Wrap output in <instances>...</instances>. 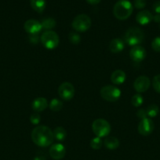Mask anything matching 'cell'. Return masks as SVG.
Masks as SVG:
<instances>
[{"mask_svg":"<svg viewBox=\"0 0 160 160\" xmlns=\"http://www.w3.org/2000/svg\"><path fill=\"white\" fill-rule=\"evenodd\" d=\"M133 10V5L128 0H119L113 8L114 16L120 20H124L130 17Z\"/></svg>","mask_w":160,"mask_h":160,"instance_id":"7a4b0ae2","label":"cell"},{"mask_svg":"<svg viewBox=\"0 0 160 160\" xmlns=\"http://www.w3.org/2000/svg\"><path fill=\"white\" fill-rule=\"evenodd\" d=\"M125 48L124 42L120 38H115L110 42L109 49L111 52L118 53L122 52Z\"/></svg>","mask_w":160,"mask_h":160,"instance_id":"2e32d148","label":"cell"},{"mask_svg":"<svg viewBox=\"0 0 160 160\" xmlns=\"http://www.w3.org/2000/svg\"><path fill=\"white\" fill-rule=\"evenodd\" d=\"M125 72L121 70H116L111 73V81L114 84H122L125 81Z\"/></svg>","mask_w":160,"mask_h":160,"instance_id":"e0dca14e","label":"cell"},{"mask_svg":"<svg viewBox=\"0 0 160 160\" xmlns=\"http://www.w3.org/2000/svg\"><path fill=\"white\" fill-rule=\"evenodd\" d=\"M153 20V15L148 10H142L136 16V20L139 24L147 25Z\"/></svg>","mask_w":160,"mask_h":160,"instance_id":"5bb4252c","label":"cell"},{"mask_svg":"<svg viewBox=\"0 0 160 160\" xmlns=\"http://www.w3.org/2000/svg\"><path fill=\"white\" fill-rule=\"evenodd\" d=\"M91 19L86 14H79L74 18L72 21V28L78 32H85L91 27Z\"/></svg>","mask_w":160,"mask_h":160,"instance_id":"8992f818","label":"cell"},{"mask_svg":"<svg viewBox=\"0 0 160 160\" xmlns=\"http://www.w3.org/2000/svg\"><path fill=\"white\" fill-rule=\"evenodd\" d=\"M30 121L32 124L34 125H38L41 121V117L39 114V112H33L32 114L30 117Z\"/></svg>","mask_w":160,"mask_h":160,"instance_id":"83f0119b","label":"cell"},{"mask_svg":"<svg viewBox=\"0 0 160 160\" xmlns=\"http://www.w3.org/2000/svg\"><path fill=\"white\" fill-rule=\"evenodd\" d=\"M136 116H137L138 118L141 119V120L147 118V112H146V109H139V110L137 111V112H136Z\"/></svg>","mask_w":160,"mask_h":160,"instance_id":"1f68e13d","label":"cell"},{"mask_svg":"<svg viewBox=\"0 0 160 160\" xmlns=\"http://www.w3.org/2000/svg\"><path fill=\"white\" fill-rule=\"evenodd\" d=\"M146 6V0H135L134 6L138 9H144Z\"/></svg>","mask_w":160,"mask_h":160,"instance_id":"4dcf8cb0","label":"cell"},{"mask_svg":"<svg viewBox=\"0 0 160 160\" xmlns=\"http://www.w3.org/2000/svg\"><path fill=\"white\" fill-rule=\"evenodd\" d=\"M144 34L142 30L138 28H131L128 29L125 34V42L130 46H136L142 43Z\"/></svg>","mask_w":160,"mask_h":160,"instance_id":"3957f363","label":"cell"},{"mask_svg":"<svg viewBox=\"0 0 160 160\" xmlns=\"http://www.w3.org/2000/svg\"><path fill=\"white\" fill-rule=\"evenodd\" d=\"M153 20L156 23H160V14H156V15L153 16Z\"/></svg>","mask_w":160,"mask_h":160,"instance_id":"d590c367","label":"cell"},{"mask_svg":"<svg viewBox=\"0 0 160 160\" xmlns=\"http://www.w3.org/2000/svg\"><path fill=\"white\" fill-rule=\"evenodd\" d=\"M30 4L32 9L38 12H42L45 8V0H30Z\"/></svg>","mask_w":160,"mask_h":160,"instance_id":"d6986e66","label":"cell"},{"mask_svg":"<svg viewBox=\"0 0 160 160\" xmlns=\"http://www.w3.org/2000/svg\"><path fill=\"white\" fill-rule=\"evenodd\" d=\"M40 41L42 45L47 49H54L58 46L60 38L58 34L55 31H45L42 33L40 37Z\"/></svg>","mask_w":160,"mask_h":160,"instance_id":"5b68a950","label":"cell"},{"mask_svg":"<svg viewBox=\"0 0 160 160\" xmlns=\"http://www.w3.org/2000/svg\"><path fill=\"white\" fill-rule=\"evenodd\" d=\"M146 112H147V117H149L150 118H154V117H155L158 114L159 108H158V106L157 105L152 104L149 106H147V109H146Z\"/></svg>","mask_w":160,"mask_h":160,"instance_id":"603a6c76","label":"cell"},{"mask_svg":"<svg viewBox=\"0 0 160 160\" xmlns=\"http://www.w3.org/2000/svg\"><path fill=\"white\" fill-rule=\"evenodd\" d=\"M53 132V136L54 138H56L57 141H64L67 137V131H65L64 128L62 127H57L54 129Z\"/></svg>","mask_w":160,"mask_h":160,"instance_id":"ffe728a7","label":"cell"},{"mask_svg":"<svg viewBox=\"0 0 160 160\" xmlns=\"http://www.w3.org/2000/svg\"><path fill=\"white\" fill-rule=\"evenodd\" d=\"M69 41L72 42L74 45H78V43L81 41V38H80V35L76 32H74V31H72V32L69 34L68 36Z\"/></svg>","mask_w":160,"mask_h":160,"instance_id":"484cf974","label":"cell"},{"mask_svg":"<svg viewBox=\"0 0 160 160\" xmlns=\"http://www.w3.org/2000/svg\"><path fill=\"white\" fill-rule=\"evenodd\" d=\"M28 40L31 42V44H38L40 41V38L39 37V34H29V37H28Z\"/></svg>","mask_w":160,"mask_h":160,"instance_id":"f546056e","label":"cell"},{"mask_svg":"<svg viewBox=\"0 0 160 160\" xmlns=\"http://www.w3.org/2000/svg\"><path fill=\"white\" fill-rule=\"evenodd\" d=\"M146 52L145 49L144 47L140 46V45H136V46H133L131 48L130 52V57L133 62H141L145 59Z\"/></svg>","mask_w":160,"mask_h":160,"instance_id":"8fae6325","label":"cell"},{"mask_svg":"<svg viewBox=\"0 0 160 160\" xmlns=\"http://www.w3.org/2000/svg\"><path fill=\"white\" fill-rule=\"evenodd\" d=\"M152 9L156 12V14H160V1H156L154 2Z\"/></svg>","mask_w":160,"mask_h":160,"instance_id":"d6a6232c","label":"cell"},{"mask_svg":"<svg viewBox=\"0 0 160 160\" xmlns=\"http://www.w3.org/2000/svg\"><path fill=\"white\" fill-rule=\"evenodd\" d=\"M103 145V142L98 137H96L90 141V147L94 150L100 149Z\"/></svg>","mask_w":160,"mask_h":160,"instance_id":"d4e9b609","label":"cell"},{"mask_svg":"<svg viewBox=\"0 0 160 160\" xmlns=\"http://www.w3.org/2000/svg\"><path fill=\"white\" fill-rule=\"evenodd\" d=\"M144 102V98L141 94H136L131 98V103L134 107H139Z\"/></svg>","mask_w":160,"mask_h":160,"instance_id":"cb8c5ba5","label":"cell"},{"mask_svg":"<svg viewBox=\"0 0 160 160\" xmlns=\"http://www.w3.org/2000/svg\"><path fill=\"white\" fill-rule=\"evenodd\" d=\"M100 95L108 102H116L121 96V91L114 85H106L100 89Z\"/></svg>","mask_w":160,"mask_h":160,"instance_id":"52a82bcc","label":"cell"},{"mask_svg":"<svg viewBox=\"0 0 160 160\" xmlns=\"http://www.w3.org/2000/svg\"><path fill=\"white\" fill-rule=\"evenodd\" d=\"M152 48L154 51L160 52V36L153 39L152 42Z\"/></svg>","mask_w":160,"mask_h":160,"instance_id":"f1b7e54d","label":"cell"},{"mask_svg":"<svg viewBox=\"0 0 160 160\" xmlns=\"http://www.w3.org/2000/svg\"><path fill=\"white\" fill-rule=\"evenodd\" d=\"M152 86H153L154 90L157 93L160 94V74L154 77L153 80H152Z\"/></svg>","mask_w":160,"mask_h":160,"instance_id":"4316f807","label":"cell"},{"mask_svg":"<svg viewBox=\"0 0 160 160\" xmlns=\"http://www.w3.org/2000/svg\"><path fill=\"white\" fill-rule=\"evenodd\" d=\"M31 139L39 147H48L54 140L53 132L46 126H37L31 132Z\"/></svg>","mask_w":160,"mask_h":160,"instance_id":"6da1fadb","label":"cell"},{"mask_svg":"<svg viewBox=\"0 0 160 160\" xmlns=\"http://www.w3.org/2000/svg\"><path fill=\"white\" fill-rule=\"evenodd\" d=\"M41 24H42V28L47 30V31H50L56 26V20L53 18H51V17L45 18L42 20Z\"/></svg>","mask_w":160,"mask_h":160,"instance_id":"44dd1931","label":"cell"},{"mask_svg":"<svg viewBox=\"0 0 160 160\" xmlns=\"http://www.w3.org/2000/svg\"><path fill=\"white\" fill-rule=\"evenodd\" d=\"M58 94L61 99L69 101L75 95V88L71 83L64 82L58 88Z\"/></svg>","mask_w":160,"mask_h":160,"instance_id":"ba28073f","label":"cell"},{"mask_svg":"<svg viewBox=\"0 0 160 160\" xmlns=\"http://www.w3.org/2000/svg\"><path fill=\"white\" fill-rule=\"evenodd\" d=\"M24 28L25 31L29 34H39L42 30V27L41 24V22L38 21L36 20H28L24 24Z\"/></svg>","mask_w":160,"mask_h":160,"instance_id":"4fadbf2b","label":"cell"},{"mask_svg":"<svg viewBox=\"0 0 160 160\" xmlns=\"http://www.w3.org/2000/svg\"><path fill=\"white\" fill-rule=\"evenodd\" d=\"M49 154L52 159L55 160L63 159L66 154L65 147L59 143L53 144L49 150Z\"/></svg>","mask_w":160,"mask_h":160,"instance_id":"7c38bea8","label":"cell"},{"mask_svg":"<svg viewBox=\"0 0 160 160\" xmlns=\"http://www.w3.org/2000/svg\"><path fill=\"white\" fill-rule=\"evenodd\" d=\"M159 26H160V23H159Z\"/></svg>","mask_w":160,"mask_h":160,"instance_id":"8d00e7d4","label":"cell"},{"mask_svg":"<svg viewBox=\"0 0 160 160\" xmlns=\"http://www.w3.org/2000/svg\"><path fill=\"white\" fill-rule=\"evenodd\" d=\"M151 84L150 79L146 76H140L135 80L133 87L135 91L138 93H143L145 92L149 88Z\"/></svg>","mask_w":160,"mask_h":160,"instance_id":"30bf717a","label":"cell"},{"mask_svg":"<svg viewBox=\"0 0 160 160\" xmlns=\"http://www.w3.org/2000/svg\"><path fill=\"white\" fill-rule=\"evenodd\" d=\"M92 130L97 137H108L111 132V125L107 120L104 119H97L92 123Z\"/></svg>","mask_w":160,"mask_h":160,"instance_id":"277c9868","label":"cell"},{"mask_svg":"<svg viewBox=\"0 0 160 160\" xmlns=\"http://www.w3.org/2000/svg\"><path fill=\"white\" fill-rule=\"evenodd\" d=\"M154 122L150 118H145L141 120V122L138 124V132L140 134L143 136H148L153 132Z\"/></svg>","mask_w":160,"mask_h":160,"instance_id":"9c48e42d","label":"cell"},{"mask_svg":"<svg viewBox=\"0 0 160 160\" xmlns=\"http://www.w3.org/2000/svg\"><path fill=\"white\" fill-rule=\"evenodd\" d=\"M48 106V102L46 98L39 97L35 98L32 102V109L35 112H40L45 110Z\"/></svg>","mask_w":160,"mask_h":160,"instance_id":"9a60e30c","label":"cell"},{"mask_svg":"<svg viewBox=\"0 0 160 160\" xmlns=\"http://www.w3.org/2000/svg\"><path fill=\"white\" fill-rule=\"evenodd\" d=\"M100 1L101 0H86V2L91 5H97L100 2Z\"/></svg>","mask_w":160,"mask_h":160,"instance_id":"e575fe53","label":"cell"},{"mask_svg":"<svg viewBox=\"0 0 160 160\" xmlns=\"http://www.w3.org/2000/svg\"><path fill=\"white\" fill-rule=\"evenodd\" d=\"M49 107L53 112H58V111H60L62 109L63 102H61V100L58 99V98H53L50 101Z\"/></svg>","mask_w":160,"mask_h":160,"instance_id":"7402d4cb","label":"cell"},{"mask_svg":"<svg viewBox=\"0 0 160 160\" xmlns=\"http://www.w3.org/2000/svg\"><path fill=\"white\" fill-rule=\"evenodd\" d=\"M33 160H46V157L43 154H39L35 156Z\"/></svg>","mask_w":160,"mask_h":160,"instance_id":"836d02e7","label":"cell"},{"mask_svg":"<svg viewBox=\"0 0 160 160\" xmlns=\"http://www.w3.org/2000/svg\"><path fill=\"white\" fill-rule=\"evenodd\" d=\"M104 146L108 149L115 150L119 146V141L115 137L109 136V137H106L104 142Z\"/></svg>","mask_w":160,"mask_h":160,"instance_id":"ac0fdd59","label":"cell"}]
</instances>
